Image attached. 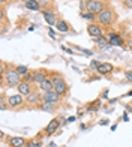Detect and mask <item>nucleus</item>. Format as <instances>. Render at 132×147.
<instances>
[{"instance_id":"obj_5","label":"nucleus","mask_w":132,"mask_h":147,"mask_svg":"<svg viewBox=\"0 0 132 147\" xmlns=\"http://www.w3.org/2000/svg\"><path fill=\"white\" fill-rule=\"evenodd\" d=\"M42 101H44V102H48V104H57L59 101H60V95H59V93H56L54 90L44 92Z\"/></svg>"},{"instance_id":"obj_31","label":"nucleus","mask_w":132,"mask_h":147,"mask_svg":"<svg viewBox=\"0 0 132 147\" xmlns=\"http://www.w3.org/2000/svg\"><path fill=\"white\" fill-rule=\"evenodd\" d=\"M8 147H11V146H8Z\"/></svg>"},{"instance_id":"obj_7","label":"nucleus","mask_w":132,"mask_h":147,"mask_svg":"<svg viewBox=\"0 0 132 147\" xmlns=\"http://www.w3.org/2000/svg\"><path fill=\"white\" fill-rule=\"evenodd\" d=\"M59 125H60V122H59V119H53L51 122L47 125V128H45V132H47V135H53L57 129H59Z\"/></svg>"},{"instance_id":"obj_29","label":"nucleus","mask_w":132,"mask_h":147,"mask_svg":"<svg viewBox=\"0 0 132 147\" xmlns=\"http://www.w3.org/2000/svg\"><path fill=\"white\" fill-rule=\"evenodd\" d=\"M123 120H125V122H128V120H129V117H128V114H123Z\"/></svg>"},{"instance_id":"obj_30","label":"nucleus","mask_w":132,"mask_h":147,"mask_svg":"<svg viewBox=\"0 0 132 147\" xmlns=\"http://www.w3.org/2000/svg\"><path fill=\"white\" fill-rule=\"evenodd\" d=\"M0 2H2V3H6V2H8V0H0Z\"/></svg>"},{"instance_id":"obj_17","label":"nucleus","mask_w":132,"mask_h":147,"mask_svg":"<svg viewBox=\"0 0 132 147\" xmlns=\"http://www.w3.org/2000/svg\"><path fill=\"white\" fill-rule=\"evenodd\" d=\"M56 29L62 33H66V32H69V24L66 23L65 20H59L57 24H56Z\"/></svg>"},{"instance_id":"obj_6","label":"nucleus","mask_w":132,"mask_h":147,"mask_svg":"<svg viewBox=\"0 0 132 147\" xmlns=\"http://www.w3.org/2000/svg\"><path fill=\"white\" fill-rule=\"evenodd\" d=\"M17 89H18V93H20V95H23V96H27V95H30V93H32V86L27 81L20 83L17 86Z\"/></svg>"},{"instance_id":"obj_22","label":"nucleus","mask_w":132,"mask_h":147,"mask_svg":"<svg viewBox=\"0 0 132 147\" xmlns=\"http://www.w3.org/2000/svg\"><path fill=\"white\" fill-rule=\"evenodd\" d=\"M81 18H84V20H95V14H90V12H84V14H81Z\"/></svg>"},{"instance_id":"obj_2","label":"nucleus","mask_w":132,"mask_h":147,"mask_svg":"<svg viewBox=\"0 0 132 147\" xmlns=\"http://www.w3.org/2000/svg\"><path fill=\"white\" fill-rule=\"evenodd\" d=\"M114 11L110 8H105L101 14H98V21L101 23L102 26H110L114 23Z\"/></svg>"},{"instance_id":"obj_10","label":"nucleus","mask_w":132,"mask_h":147,"mask_svg":"<svg viewBox=\"0 0 132 147\" xmlns=\"http://www.w3.org/2000/svg\"><path fill=\"white\" fill-rule=\"evenodd\" d=\"M27 144V141L23 138V137H12L9 138V146L11 147H24Z\"/></svg>"},{"instance_id":"obj_11","label":"nucleus","mask_w":132,"mask_h":147,"mask_svg":"<svg viewBox=\"0 0 132 147\" xmlns=\"http://www.w3.org/2000/svg\"><path fill=\"white\" fill-rule=\"evenodd\" d=\"M108 42L111 47H119V45H122L123 44V39L120 35H116V33H111V35L108 36Z\"/></svg>"},{"instance_id":"obj_32","label":"nucleus","mask_w":132,"mask_h":147,"mask_svg":"<svg viewBox=\"0 0 132 147\" xmlns=\"http://www.w3.org/2000/svg\"><path fill=\"white\" fill-rule=\"evenodd\" d=\"M102 2H104V0H102Z\"/></svg>"},{"instance_id":"obj_3","label":"nucleus","mask_w":132,"mask_h":147,"mask_svg":"<svg viewBox=\"0 0 132 147\" xmlns=\"http://www.w3.org/2000/svg\"><path fill=\"white\" fill-rule=\"evenodd\" d=\"M86 9H87V12H90V14H101V12L105 9L104 6V2L102 0H87L86 2Z\"/></svg>"},{"instance_id":"obj_8","label":"nucleus","mask_w":132,"mask_h":147,"mask_svg":"<svg viewBox=\"0 0 132 147\" xmlns=\"http://www.w3.org/2000/svg\"><path fill=\"white\" fill-rule=\"evenodd\" d=\"M87 33L92 36V38H98V36H102V30L99 26L96 24H89L87 26Z\"/></svg>"},{"instance_id":"obj_21","label":"nucleus","mask_w":132,"mask_h":147,"mask_svg":"<svg viewBox=\"0 0 132 147\" xmlns=\"http://www.w3.org/2000/svg\"><path fill=\"white\" fill-rule=\"evenodd\" d=\"M41 110L42 111H47V113H51L53 111V104H48V102L41 104Z\"/></svg>"},{"instance_id":"obj_9","label":"nucleus","mask_w":132,"mask_h":147,"mask_svg":"<svg viewBox=\"0 0 132 147\" xmlns=\"http://www.w3.org/2000/svg\"><path fill=\"white\" fill-rule=\"evenodd\" d=\"M23 95H12V96H9L8 98V105L9 107H18V105H21L23 104Z\"/></svg>"},{"instance_id":"obj_18","label":"nucleus","mask_w":132,"mask_h":147,"mask_svg":"<svg viewBox=\"0 0 132 147\" xmlns=\"http://www.w3.org/2000/svg\"><path fill=\"white\" fill-rule=\"evenodd\" d=\"M44 80H47V72H45V71H38V72H35V83L41 84Z\"/></svg>"},{"instance_id":"obj_26","label":"nucleus","mask_w":132,"mask_h":147,"mask_svg":"<svg viewBox=\"0 0 132 147\" xmlns=\"http://www.w3.org/2000/svg\"><path fill=\"white\" fill-rule=\"evenodd\" d=\"M125 77H126L128 81H132V72H126V75H125Z\"/></svg>"},{"instance_id":"obj_14","label":"nucleus","mask_w":132,"mask_h":147,"mask_svg":"<svg viewBox=\"0 0 132 147\" xmlns=\"http://www.w3.org/2000/svg\"><path fill=\"white\" fill-rule=\"evenodd\" d=\"M24 5H26V8L30 9V11H38V9H41V2L39 0H23Z\"/></svg>"},{"instance_id":"obj_19","label":"nucleus","mask_w":132,"mask_h":147,"mask_svg":"<svg viewBox=\"0 0 132 147\" xmlns=\"http://www.w3.org/2000/svg\"><path fill=\"white\" fill-rule=\"evenodd\" d=\"M93 41H95L99 47H101V48H102V47H105V45H108V44H110V42H108V39L105 38V36H98V38H93Z\"/></svg>"},{"instance_id":"obj_25","label":"nucleus","mask_w":132,"mask_h":147,"mask_svg":"<svg viewBox=\"0 0 132 147\" xmlns=\"http://www.w3.org/2000/svg\"><path fill=\"white\" fill-rule=\"evenodd\" d=\"M99 65H101V63H99V62H96V60H93V62L90 63V68H92V69H95V68L98 69V68H99Z\"/></svg>"},{"instance_id":"obj_1","label":"nucleus","mask_w":132,"mask_h":147,"mask_svg":"<svg viewBox=\"0 0 132 147\" xmlns=\"http://www.w3.org/2000/svg\"><path fill=\"white\" fill-rule=\"evenodd\" d=\"M3 80L9 87H15L21 83V75L17 72V69H8L3 74Z\"/></svg>"},{"instance_id":"obj_24","label":"nucleus","mask_w":132,"mask_h":147,"mask_svg":"<svg viewBox=\"0 0 132 147\" xmlns=\"http://www.w3.org/2000/svg\"><path fill=\"white\" fill-rule=\"evenodd\" d=\"M123 5L126 6L128 9H132V0H123Z\"/></svg>"},{"instance_id":"obj_28","label":"nucleus","mask_w":132,"mask_h":147,"mask_svg":"<svg viewBox=\"0 0 132 147\" xmlns=\"http://www.w3.org/2000/svg\"><path fill=\"white\" fill-rule=\"evenodd\" d=\"M50 36L54 38V30H53V29H50Z\"/></svg>"},{"instance_id":"obj_4","label":"nucleus","mask_w":132,"mask_h":147,"mask_svg":"<svg viewBox=\"0 0 132 147\" xmlns=\"http://www.w3.org/2000/svg\"><path fill=\"white\" fill-rule=\"evenodd\" d=\"M53 84H54L53 90H54L56 93H59L60 96L68 92V84H66V81L62 77H54V78H53Z\"/></svg>"},{"instance_id":"obj_15","label":"nucleus","mask_w":132,"mask_h":147,"mask_svg":"<svg viewBox=\"0 0 132 147\" xmlns=\"http://www.w3.org/2000/svg\"><path fill=\"white\" fill-rule=\"evenodd\" d=\"M113 65L111 63H101L99 65V68H98V72L99 74H102V75H107V74H111L113 72Z\"/></svg>"},{"instance_id":"obj_23","label":"nucleus","mask_w":132,"mask_h":147,"mask_svg":"<svg viewBox=\"0 0 132 147\" xmlns=\"http://www.w3.org/2000/svg\"><path fill=\"white\" fill-rule=\"evenodd\" d=\"M27 147H41V143H35V141H33V140H32V141H29L27 143Z\"/></svg>"},{"instance_id":"obj_12","label":"nucleus","mask_w":132,"mask_h":147,"mask_svg":"<svg viewBox=\"0 0 132 147\" xmlns=\"http://www.w3.org/2000/svg\"><path fill=\"white\" fill-rule=\"evenodd\" d=\"M44 18L50 26H56L57 24V18H56V14L53 11H45L44 12Z\"/></svg>"},{"instance_id":"obj_13","label":"nucleus","mask_w":132,"mask_h":147,"mask_svg":"<svg viewBox=\"0 0 132 147\" xmlns=\"http://www.w3.org/2000/svg\"><path fill=\"white\" fill-rule=\"evenodd\" d=\"M41 99H42V95H39L38 92H32L30 95H27V99H26V101H27L29 105H35V104H38L39 101H41Z\"/></svg>"},{"instance_id":"obj_16","label":"nucleus","mask_w":132,"mask_h":147,"mask_svg":"<svg viewBox=\"0 0 132 147\" xmlns=\"http://www.w3.org/2000/svg\"><path fill=\"white\" fill-rule=\"evenodd\" d=\"M53 87H54V84H53V80H50V78L44 80V81L39 84V89L42 92H50V90H53Z\"/></svg>"},{"instance_id":"obj_20","label":"nucleus","mask_w":132,"mask_h":147,"mask_svg":"<svg viewBox=\"0 0 132 147\" xmlns=\"http://www.w3.org/2000/svg\"><path fill=\"white\" fill-rule=\"evenodd\" d=\"M15 69H17V72L20 74V75H23V77H24L26 74L29 72V69H27V66H23V65H20V66H17Z\"/></svg>"},{"instance_id":"obj_27","label":"nucleus","mask_w":132,"mask_h":147,"mask_svg":"<svg viewBox=\"0 0 132 147\" xmlns=\"http://www.w3.org/2000/svg\"><path fill=\"white\" fill-rule=\"evenodd\" d=\"M66 122H68V123H72V122H75V116H72V117H68V119H66Z\"/></svg>"}]
</instances>
